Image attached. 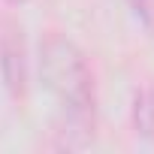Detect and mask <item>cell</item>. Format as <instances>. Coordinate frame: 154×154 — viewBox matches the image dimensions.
Instances as JSON below:
<instances>
[{"instance_id": "6da1fadb", "label": "cell", "mask_w": 154, "mask_h": 154, "mask_svg": "<svg viewBox=\"0 0 154 154\" xmlns=\"http://www.w3.org/2000/svg\"><path fill=\"white\" fill-rule=\"evenodd\" d=\"M39 69L66 115V124L88 133L94 127V79L85 54L63 36H48L39 45Z\"/></svg>"}, {"instance_id": "277c9868", "label": "cell", "mask_w": 154, "mask_h": 154, "mask_svg": "<svg viewBox=\"0 0 154 154\" xmlns=\"http://www.w3.org/2000/svg\"><path fill=\"white\" fill-rule=\"evenodd\" d=\"M9 3H12V6H21V3H27V0H9Z\"/></svg>"}, {"instance_id": "3957f363", "label": "cell", "mask_w": 154, "mask_h": 154, "mask_svg": "<svg viewBox=\"0 0 154 154\" xmlns=\"http://www.w3.org/2000/svg\"><path fill=\"white\" fill-rule=\"evenodd\" d=\"M133 124H136V133H142L145 139L154 142V91H142V94L136 97Z\"/></svg>"}, {"instance_id": "7a4b0ae2", "label": "cell", "mask_w": 154, "mask_h": 154, "mask_svg": "<svg viewBox=\"0 0 154 154\" xmlns=\"http://www.w3.org/2000/svg\"><path fill=\"white\" fill-rule=\"evenodd\" d=\"M3 75L6 85L15 97L24 94V45H21V33H9L3 39Z\"/></svg>"}]
</instances>
